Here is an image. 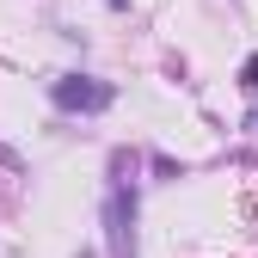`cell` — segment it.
Masks as SVG:
<instances>
[{"label":"cell","mask_w":258,"mask_h":258,"mask_svg":"<svg viewBox=\"0 0 258 258\" xmlns=\"http://www.w3.org/2000/svg\"><path fill=\"white\" fill-rule=\"evenodd\" d=\"M49 99H55L61 111H105V105H111V86H105V80H86V74H68V80L49 86Z\"/></svg>","instance_id":"1"},{"label":"cell","mask_w":258,"mask_h":258,"mask_svg":"<svg viewBox=\"0 0 258 258\" xmlns=\"http://www.w3.org/2000/svg\"><path fill=\"white\" fill-rule=\"evenodd\" d=\"M111 258H136V197H123V184L111 190Z\"/></svg>","instance_id":"2"},{"label":"cell","mask_w":258,"mask_h":258,"mask_svg":"<svg viewBox=\"0 0 258 258\" xmlns=\"http://www.w3.org/2000/svg\"><path fill=\"white\" fill-rule=\"evenodd\" d=\"M240 86H246V92H258V55H246V61H240Z\"/></svg>","instance_id":"3"}]
</instances>
